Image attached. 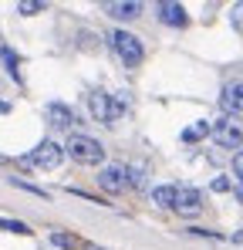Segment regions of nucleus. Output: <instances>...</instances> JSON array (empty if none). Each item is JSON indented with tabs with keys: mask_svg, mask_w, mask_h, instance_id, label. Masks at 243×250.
Instances as JSON below:
<instances>
[{
	"mask_svg": "<svg viewBox=\"0 0 243 250\" xmlns=\"http://www.w3.org/2000/svg\"><path fill=\"white\" fill-rule=\"evenodd\" d=\"M64 152L81 163V166H98V163H105V146L98 142V139H91V135H71L68 139V146H64Z\"/></svg>",
	"mask_w": 243,
	"mask_h": 250,
	"instance_id": "nucleus-1",
	"label": "nucleus"
},
{
	"mask_svg": "<svg viewBox=\"0 0 243 250\" xmlns=\"http://www.w3.org/2000/svg\"><path fill=\"white\" fill-rule=\"evenodd\" d=\"M84 250H105V247H98V244H88V247H84Z\"/></svg>",
	"mask_w": 243,
	"mask_h": 250,
	"instance_id": "nucleus-21",
	"label": "nucleus"
},
{
	"mask_svg": "<svg viewBox=\"0 0 243 250\" xmlns=\"http://www.w3.org/2000/svg\"><path fill=\"white\" fill-rule=\"evenodd\" d=\"M176 200H179V186H156L152 189V203L162 209H176Z\"/></svg>",
	"mask_w": 243,
	"mask_h": 250,
	"instance_id": "nucleus-12",
	"label": "nucleus"
},
{
	"mask_svg": "<svg viewBox=\"0 0 243 250\" xmlns=\"http://www.w3.org/2000/svg\"><path fill=\"white\" fill-rule=\"evenodd\" d=\"M98 186H101L105 193L119 196V193H125V186H132V176H128L125 166L112 163V166H101V172H98Z\"/></svg>",
	"mask_w": 243,
	"mask_h": 250,
	"instance_id": "nucleus-5",
	"label": "nucleus"
},
{
	"mask_svg": "<svg viewBox=\"0 0 243 250\" xmlns=\"http://www.w3.org/2000/svg\"><path fill=\"white\" fill-rule=\"evenodd\" d=\"M202 135H213V125L209 122H196V125H189V128L182 132L186 142H196V139H202Z\"/></svg>",
	"mask_w": 243,
	"mask_h": 250,
	"instance_id": "nucleus-13",
	"label": "nucleus"
},
{
	"mask_svg": "<svg viewBox=\"0 0 243 250\" xmlns=\"http://www.w3.org/2000/svg\"><path fill=\"white\" fill-rule=\"evenodd\" d=\"M156 10H159V21L165 27H182L186 24V7L176 3V0H162V3H156Z\"/></svg>",
	"mask_w": 243,
	"mask_h": 250,
	"instance_id": "nucleus-9",
	"label": "nucleus"
},
{
	"mask_svg": "<svg viewBox=\"0 0 243 250\" xmlns=\"http://www.w3.org/2000/svg\"><path fill=\"white\" fill-rule=\"evenodd\" d=\"M105 10L115 17V21H135L142 14V3L139 0H115V3H105Z\"/></svg>",
	"mask_w": 243,
	"mask_h": 250,
	"instance_id": "nucleus-10",
	"label": "nucleus"
},
{
	"mask_svg": "<svg viewBox=\"0 0 243 250\" xmlns=\"http://www.w3.org/2000/svg\"><path fill=\"white\" fill-rule=\"evenodd\" d=\"M209 189H213V193H230V189H233V183H230L226 176H216V179L209 183Z\"/></svg>",
	"mask_w": 243,
	"mask_h": 250,
	"instance_id": "nucleus-18",
	"label": "nucleus"
},
{
	"mask_svg": "<svg viewBox=\"0 0 243 250\" xmlns=\"http://www.w3.org/2000/svg\"><path fill=\"white\" fill-rule=\"evenodd\" d=\"M233 179L243 186V149H240V152H233Z\"/></svg>",
	"mask_w": 243,
	"mask_h": 250,
	"instance_id": "nucleus-19",
	"label": "nucleus"
},
{
	"mask_svg": "<svg viewBox=\"0 0 243 250\" xmlns=\"http://www.w3.org/2000/svg\"><path fill=\"white\" fill-rule=\"evenodd\" d=\"M179 216H200L202 213V193L193 186H179V200H176Z\"/></svg>",
	"mask_w": 243,
	"mask_h": 250,
	"instance_id": "nucleus-8",
	"label": "nucleus"
},
{
	"mask_svg": "<svg viewBox=\"0 0 243 250\" xmlns=\"http://www.w3.org/2000/svg\"><path fill=\"white\" fill-rule=\"evenodd\" d=\"M112 47H115V54H119V61L125 68H139L142 58H145L142 41H139L135 34H128V31H115V34H112Z\"/></svg>",
	"mask_w": 243,
	"mask_h": 250,
	"instance_id": "nucleus-3",
	"label": "nucleus"
},
{
	"mask_svg": "<svg viewBox=\"0 0 243 250\" xmlns=\"http://www.w3.org/2000/svg\"><path fill=\"white\" fill-rule=\"evenodd\" d=\"M68 152H64V146H58V142H51V139H44L38 142L24 159H20V166H38V169H58L61 166V159H64Z\"/></svg>",
	"mask_w": 243,
	"mask_h": 250,
	"instance_id": "nucleus-2",
	"label": "nucleus"
},
{
	"mask_svg": "<svg viewBox=\"0 0 243 250\" xmlns=\"http://www.w3.org/2000/svg\"><path fill=\"white\" fill-rule=\"evenodd\" d=\"M88 112H91V119H98V122H112V119H115V102H112V95L91 91V95H88Z\"/></svg>",
	"mask_w": 243,
	"mask_h": 250,
	"instance_id": "nucleus-6",
	"label": "nucleus"
},
{
	"mask_svg": "<svg viewBox=\"0 0 243 250\" xmlns=\"http://www.w3.org/2000/svg\"><path fill=\"white\" fill-rule=\"evenodd\" d=\"M44 119L54 125V128H71V125H78V115H75V108H68L64 102H47V108H44Z\"/></svg>",
	"mask_w": 243,
	"mask_h": 250,
	"instance_id": "nucleus-7",
	"label": "nucleus"
},
{
	"mask_svg": "<svg viewBox=\"0 0 243 250\" xmlns=\"http://www.w3.org/2000/svg\"><path fill=\"white\" fill-rule=\"evenodd\" d=\"M213 142H216L220 149L240 152V149H243V128H240V122H233V119H216V122H213Z\"/></svg>",
	"mask_w": 243,
	"mask_h": 250,
	"instance_id": "nucleus-4",
	"label": "nucleus"
},
{
	"mask_svg": "<svg viewBox=\"0 0 243 250\" xmlns=\"http://www.w3.org/2000/svg\"><path fill=\"white\" fill-rule=\"evenodd\" d=\"M220 102H223V108H226V112H233V115H243V82L226 84Z\"/></svg>",
	"mask_w": 243,
	"mask_h": 250,
	"instance_id": "nucleus-11",
	"label": "nucleus"
},
{
	"mask_svg": "<svg viewBox=\"0 0 243 250\" xmlns=\"http://www.w3.org/2000/svg\"><path fill=\"white\" fill-rule=\"evenodd\" d=\"M3 61H7V71L17 78V58H14V51H10V47H3Z\"/></svg>",
	"mask_w": 243,
	"mask_h": 250,
	"instance_id": "nucleus-20",
	"label": "nucleus"
},
{
	"mask_svg": "<svg viewBox=\"0 0 243 250\" xmlns=\"http://www.w3.org/2000/svg\"><path fill=\"white\" fill-rule=\"evenodd\" d=\"M51 244H54V247H64V250H75V247H78V240H75L71 233H61V230H54V233H51Z\"/></svg>",
	"mask_w": 243,
	"mask_h": 250,
	"instance_id": "nucleus-15",
	"label": "nucleus"
},
{
	"mask_svg": "<svg viewBox=\"0 0 243 250\" xmlns=\"http://www.w3.org/2000/svg\"><path fill=\"white\" fill-rule=\"evenodd\" d=\"M10 186H17V189H24V193H31V196H38V200H47V193H44L40 186H31V183H24V179H10Z\"/></svg>",
	"mask_w": 243,
	"mask_h": 250,
	"instance_id": "nucleus-17",
	"label": "nucleus"
},
{
	"mask_svg": "<svg viewBox=\"0 0 243 250\" xmlns=\"http://www.w3.org/2000/svg\"><path fill=\"white\" fill-rule=\"evenodd\" d=\"M0 230H7V233H20V237L31 233L27 223H20V220H7V216H0Z\"/></svg>",
	"mask_w": 243,
	"mask_h": 250,
	"instance_id": "nucleus-14",
	"label": "nucleus"
},
{
	"mask_svg": "<svg viewBox=\"0 0 243 250\" xmlns=\"http://www.w3.org/2000/svg\"><path fill=\"white\" fill-rule=\"evenodd\" d=\"M44 10V3L40 0H17V14H24V17H34Z\"/></svg>",
	"mask_w": 243,
	"mask_h": 250,
	"instance_id": "nucleus-16",
	"label": "nucleus"
}]
</instances>
